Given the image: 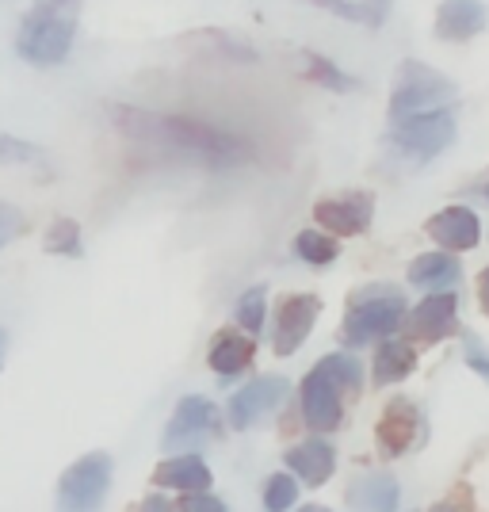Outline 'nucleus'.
<instances>
[{"label": "nucleus", "mask_w": 489, "mask_h": 512, "mask_svg": "<svg viewBox=\"0 0 489 512\" xmlns=\"http://www.w3.org/2000/svg\"><path fill=\"white\" fill-rule=\"evenodd\" d=\"M111 123L123 130L127 138L161 146V150L199 161L207 169H234L253 157V146L234 134V130L211 127L203 119H188V115H161V111H142V107H107Z\"/></svg>", "instance_id": "f257e3e1"}, {"label": "nucleus", "mask_w": 489, "mask_h": 512, "mask_svg": "<svg viewBox=\"0 0 489 512\" xmlns=\"http://www.w3.org/2000/svg\"><path fill=\"white\" fill-rule=\"evenodd\" d=\"M85 0H35L31 12H23L16 31V54L20 62L35 69H54L73 54L77 39V16Z\"/></svg>", "instance_id": "f03ea898"}, {"label": "nucleus", "mask_w": 489, "mask_h": 512, "mask_svg": "<svg viewBox=\"0 0 489 512\" xmlns=\"http://www.w3.org/2000/svg\"><path fill=\"white\" fill-rule=\"evenodd\" d=\"M409 318V302L398 287L390 283H371L352 291L348 310H344L341 337L348 348H367V344H383L390 337H398V329H405Z\"/></svg>", "instance_id": "7ed1b4c3"}, {"label": "nucleus", "mask_w": 489, "mask_h": 512, "mask_svg": "<svg viewBox=\"0 0 489 512\" xmlns=\"http://www.w3.org/2000/svg\"><path fill=\"white\" fill-rule=\"evenodd\" d=\"M459 100V85L444 77L440 69L417 62V58H405L398 65V81L390 92V123L409 119V115H428V111H447Z\"/></svg>", "instance_id": "20e7f679"}, {"label": "nucleus", "mask_w": 489, "mask_h": 512, "mask_svg": "<svg viewBox=\"0 0 489 512\" xmlns=\"http://www.w3.org/2000/svg\"><path fill=\"white\" fill-rule=\"evenodd\" d=\"M111 478H115V459L107 451H88L73 459L58 478L54 512H104Z\"/></svg>", "instance_id": "39448f33"}, {"label": "nucleus", "mask_w": 489, "mask_h": 512, "mask_svg": "<svg viewBox=\"0 0 489 512\" xmlns=\"http://www.w3.org/2000/svg\"><path fill=\"white\" fill-rule=\"evenodd\" d=\"M218 432H222V409L203 394H184L172 409L165 432H161V451L165 455H188V451L211 444Z\"/></svg>", "instance_id": "423d86ee"}, {"label": "nucleus", "mask_w": 489, "mask_h": 512, "mask_svg": "<svg viewBox=\"0 0 489 512\" xmlns=\"http://www.w3.org/2000/svg\"><path fill=\"white\" fill-rule=\"evenodd\" d=\"M390 142L413 157V161H432L455 142V111H428V115H409L390 123Z\"/></svg>", "instance_id": "0eeeda50"}, {"label": "nucleus", "mask_w": 489, "mask_h": 512, "mask_svg": "<svg viewBox=\"0 0 489 512\" xmlns=\"http://www.w3.org/2000/svg\"><path fill=\"white\" fill-rule=\"evenodd\" d=\"M425 440H428V421L413 398L386 402L383 417L375 425V448L383 451L386 459H402V455L421 448Z\"/></svg>", "instance_id": "6e6552de"}, {"label": "nucleus", "mask_w": 489, "mask_h": 512, "mask_svg": "<svg viewBox=\"0 0 489 512\" xmlns=\"http://www.w3.org/2000/svg\"><path fill=\"white\" fill-rule=\"evenodd\" d=\"M287 394H291V383L283 375H260V379H253V383H245L241 390L230 394V402H226V425L237 428V432L260 425L268 413H276L287 402Z\"/></svg>", "instance_id": "1a4fd4ad"}, {"label": "nucleus", "mask_w": 489, "mask_h": 512, "mask_svg": "<svg viewBox=\"0 0 489 512\" xmlns=\"http://www.w3.org/2000/svg\"><path fill=\"white\" fill-rule=\"evenodd\" d=\"M321 314L318 295H283L276 302V314H272V352L276 356H295L298 348L306 344V337L314 333Z\"/></svg>", "instance_id": "9d476101"}, {"label": "nucleus", "mask_w": 489, "mask_h": 512, "mask_svg": "<svg viewBox=\"0 0 489 512\" xmlns=\"http://www.w3.org/2000/svg\"><path fill=\"white\" fill-rule=\"evenodd\" d=\"M298 409H302V425L314 428L318 436L337 432L344 421V390L314 367L298 386Z\"/></svg>", "instance_id": "9b49d317"}, {"label": "nucleus", "mask_w": 489, "mask_h": 512, "mask_svg": "<svg viewBox=\"0 0 489 512\" xmlns=\"http://www.w3.org/2000/svg\"><path fill=\"white\" fill-rule=\"evenodd\" d=\"M371 218H375V195L371 192H344L329 195L314 203V222H318L325 234L333 237H360L371 230Z\"/></svg>", "instance_id": "f8f14e48"}, {"label": "nucleus", "mask_w": 489, "mask_h": 512, "mask_svg": "<svg viewBox=\"0 0 489 512\" xmlns=\"http://www.w3.org/2000/svg\"><path fill=\"white\" fill-rule=\"evenodd\" d=\"M405 333L413 341L440 344L459 333V295L455 291H440V295H425L409 310L405 318Z\"/></svg>", "instance_id": "ddd939ff"}, {"label": "nucleus", "mask_w": 489, "mask_h": 512, "mask_svg": "<svg viewBox=\"0 0 489 512\" xmlns=\"http://www.w3.org/2000/svg\"><path fill=\"white\" fill-rule=\"evenodd\" d=\"M425 230L444 253H467L482 241V218L470 207H463V203H455V207H444V211L432 214Z\"/></svg>", "instance_id": "4468645a"}, {"label": "nucleus", "mask_w": 489, "mask_h": 512, "mask_svg": "<svg viewBox=\"0 0 489 512\" xmlns=\"http://www.w3.org/2000/svg\"><path fill=\"white\" fill-rule=\"evenodd\" d=\"M287 470L295 474L298 482H306L310 490H321L329 478H333V470H337V448L325 440V436H306V440H298L287 448Z\"/></svg>", "instance_id": "2eb2a0df"}, {"label": "nucleus", "mask_w": 489, "mask_h": 512, "mask_svg": "<svg viewBox=\"0 0 489 512\" xmlns=\"http://www.w3.org/2000/svg\"><path fill=\"white\" fill-rule=\"evenodd\" d=\"M214 482L211 467H207V459L203 455H169V459H161L157 467H153V486L157 490H172V493H207Z\"/></svg>", "instance_id": "dca6fc26"}, {"label": "nucleus", "mask_w": 489, "mask_h": 512, "mask_svg": "<svg viewBox=\"0 0 489 512\" xmlns=\"http://www.w3.org/2000/svg\"><path fill=\"white\" fill-rule=\"evenodd\" d=\"M489 23V12L482 0H444L436 8V39L444 43H467L482 35Z\"/></svg>", "instance_id": "f3484780"}, {"label": "nucleus", "mask_w": 489, "mask_h": 512, "mask_svg": "<svg viewBox=\"0 0 489 512\" xmlns=\"http://www.w3.org/2000/svg\"><path fill=\"white\" fill-rule=\"evenodd\" d=\"M402 505V486L386 470H367L352 478L348 486V509L352 512H398Z\"/></svg>", "instance_id": "a211bd4d"}, {"label": "nucleus", "mask_w": 489, "mask_h": 512, "mask_svg": "<svg viewBox=\"0 0 489 512\" xmlns=\"http://www.w3.org/2000/svg\"><path fill=\"white\" fill-rule=\"evenodd\" d=\"M256 360V341L249 333H241V329H222V333H214L211 348H207V363H211L214 375H222V379H237V375H245Z\"/></svg>", "instance_id": "6ab92c4d"}, {"label": "nucleus", "mask_w": 489, "mask_h": 512, "mask_svg": "<svg viewBox=\"0 0 489 512\" xmlns=\"http://www.w3.org/2000/svg\"><path fill=\"white\" fill-rule=\"evenodd\" d=\"M417 371V348L405 337H390V341L375 344L371 356V383L375 386H398Z\"/></svg>", "instance_id": "aec40b11"}, {"label": "nucleus", "mask_w": 489, "mask_h": 512, "mask_svg": "<svg viewBox=\"0 0 489 512\" xmlns=\"http://www.w3.org/2000/svg\"><path fill=\"white\" fill-rule=\"evenodd\" d=\"M405 279L413 287H421L425 295H440V291H451L463 279V264H459V256L451 253H421L409 264Z\"/></svg>", "instance_id": "412c9836"}, {"label": "nucleus", "mask_w": 489, "mask_h": 512, "mask_svg": "<svg viewBox=\"0 0 489 512\" xmlns=\"http://www.w3.org/2000/svg\"><path fill=\"white\" fill-rule=\"evenodd\" d=\"M295 256L310 268H329L337 256H341V241L329 237L325 230H298L295 234Z\"/></svg>", "instance_id": "4be33fe9"}, {"label": "nucleus", "mask_w": 489, "mask_h": 512, "mask_svg": "<svg viewBox=\"0 0 489 512\" xmlns=\"http://www.w3.org/2000/svg\"><path fill=\"white\" fill-rule=\"evenodd\" d=\"M43 249L50 256H65V260H77V256H85L81 222H77V218H54V222L46 226Z\"/></svg>", "instance_id": "5701e85b"}, {"label": "nucleus", "mask_w": 489, "mask_h": 512, "mask_svg": "<svg viewBox=\"0 0 489 512\" xmlns=\"http://www.w3.org/2000/svg\"><path fill=\"white\" fill-rule=\"evenodd\" d=\"M302 58H306V77H310L314 85L329 88V92H356V88H360V81H356L352 73H344L341 65L329 62V58H321V54H314V50H306Z\"/></svg>", "instance_id": "b1692460"}, {"label": "nucleus", "mask_w": 489, "mask_h": 512, "mask_svg": "<svg viewBox=\"0 0 489 512\" xmlns=\"http://www.w3.org/2000/svg\"><path fill=\"white\" fill-rule=\"evenodd\" d=\"M264 321H268V287H249L241 299H237L234 306V325L241 329V333H249V337H256L260 329H264Z\"/></svg>", "instance_id": "393cba45"}, {"label": "nucleus", "mask_w": 489, "mask_h": 512, "mask_svg": "<svg viewBox=\"0 0 489 512\" xmlns=\"http://www.w3.org/2000/svg\"><path fill=\"white\" fill-rule=\"evenodd\" d=\"M314 367L325 371V375L341 386V390H348V394H356L363 386V363L356 360L352 352H329V356H321Z\"/></svg>", "instance_id": "a878e982"}, {"label": "nucleus", "mask_w": 489, "mask_h": 512, "mask_svg": "<svg viewBox=\"0 0 489 512\" xmlns=\"http://www.w3.org/2000/svg\"><path fill=\"white\" fill-rule=\"evenodd\" d=\"M260 501H264V512H291L298 505V478L291 474V470L268 474Z\"/></svg>", "instance_id": "bb28decb"}, {"label": "nucleus", "mask_w": 489, "mask_h": 512, "mask_svg": "<svg viewBox=\"0 0 489 512\" xmlns=\"http://www.w3.org/2000/svg\"><path fill=\"white\" fill-rule=\"evenodd\" d=\"M310 4L325 8V12L337 16V20L363 23V27H383V20H386L383 8H375V4H367V0H360V4H352V0H310Z\"/></svg>", "instance_id": "cd10ccee"}, {"label": "nucleus", "mask_w": 489, "mask_h": 512, "mask_svg": "<svg viewBox=\"0 0 489 512\" xmlns=\"http://www.w3.org/2000/svg\"><path fill=\"white\" fill-rule=\"evenodd\" d=\"M39 161H46L43 146L0 130V165H39Z\"/></svg>", "instance_id": "c85d7f7f"}, {"label": "nucleus", "mask_w": 489, "mask_h": 512, "mask_svg": "<svg viewBox=\"0 0 489 512\" xmlns=\"http://www.w3.org/2000/svg\"><path fill=\"white\" fill-rule=\"evenodd\" d=\"M463 363H467L478 379H486L489 383V348L478 341L474 333H463Z\"/></svg>", "instance_id": "c756f323"}, {"label": "nucleus", "mask_w": 489, "mask_h": 512, "mask_svg": "<svg viewBox=\"0 0 489 512\" xmlns=\"http://www.w3.org/2000/svg\"><path fill=\"white\" fill-rule=\"evenodd\" d=\"M172 512H230V505L207 490V493H184V497L172 505Z\"/></svg>", "instance_id": "7c9ffc66"}, {"label": "nucleus", "mask_w": 489, "mask_h": 512, "mask_svg": "<svg viewBox=\"0 0 489 512\" xmlns=\"http://www.w3.org/2000/svg\"><path fill=\"white\" fill-rule=\"evenodd\" d=\"M23 234H27V218H23V211H16L12 203H0V249L12 245V241Z\"/></svg>", "instance_id": "2f4dec72"}, {"label": "nucleus", "mask_w": 489, "mask_h": 512, "mask_svg": "<svg viewBox=\"0 0 489 512\" xmlns=\"http://www.w3.org/2000/svg\"><path fill=\"white\" fill-rule=\"evenodd\" d=\"M138 512H172V505L165 501V497H161V493H149L146 501L138 505Z\"/></svg>", "instance_id": "473e14b6"}, {"label": "nucleus", "mask_w": 489, "mask_h": 512, "mask_svg": "<svg viewBox=\"0 0 489 512\" xmlns=\"http://www.w3.org/2000/svg\"><path fill=\"white\" fill-rule=\"evenodd\" d=\"M478 306L489 318V268H482V276H478Z\"/></svg>", "instance_id": "72a5a7b5"}, {"label": "nucleus", "mask_w": 489, "mask_h": 512, "mask_svg": "<svg viewBox=\"0 0 489 512\" xmlns=\"http://www.w3.org/2000/svg\"><path fill=\"white\" fill-rule=\"evenodd\" d=\"M4 356H8V329L0 325V371H4Z\"/></svg>", "instance_id": "f704fd0d"}, {"label": "nucleus", "mask_w": 489, "mask_h": 512, "mask_svg": "<svg viewBox=\"0 0 489 512\" xmlns=\"http://www.w3.org/2000/svg\"><path fill=\"white\" fill-rule=\"evenodd\" d=\"M428 512H467V509H459L455 501H440V505H432Z\"/></svg>", "instance_id": "c9c22d12"}, {"label": "nucleus", "mask_w": 489, "mask_h": 512, "mask_svg": "<svg viewBox=\"0 0 489 512\" xmlns=\"http://www.w3.org/2000/svg\"><path fill=\"white\" fill-rule=\"evenodd\" d=\"M295 512H333L329 505H302V509H295Z\"/></svg>", "instance_id": "e433bc0d"}, {"label": "nucleus", "mask_w": 489, "mask_h": 512, "mask_svg": "<svg viewBox=\"0 0 489 512\" xmlns=\"http://www.w3.org/2000/svg\"><path fill=\"white\" fill-rule=\"evenodd\" d=\"M478 195H482V199H486V203H489V176H486V180H482V184H478Z\"/></svg>", "instance_id": "4c0bfd02"}, {"label": "nucleus", "mask_w": 489, "mask_h": 512, "mask_svg": "<svg viewBox=\"0 0 489 512\" xmlns=\"http://www.w3.org/2000/svg\"><path fill=\"white\" fill-rule=\"evenodd\" d=\"M367 4H375V8H383V12H390V0H367Z\"/></svg>", "instance_id": "58836bf2"}]
</instances>
